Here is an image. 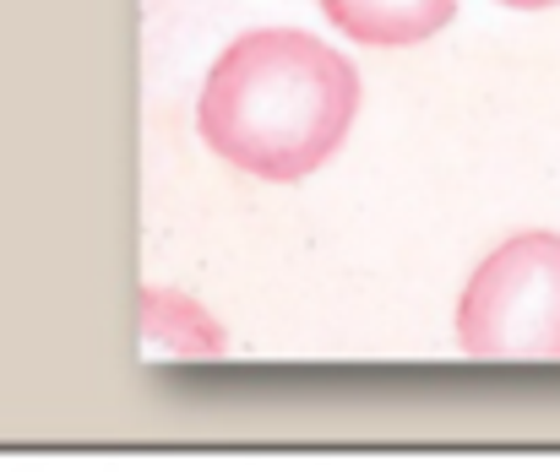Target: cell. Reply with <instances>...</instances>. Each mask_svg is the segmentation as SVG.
<instances>
[{
    "label": "cell",
    "instance_id": "1",
    "mask_svg": "<svg viewBox=\"0 0 560 472\" xmlns=\"http://www.w3.org/2000/svg\"><path fill=\"white\" fill-rule=\"evenodd\" d=\"M354 115H360L354 66L332 44L300 27L240 33L212 60L196 98L201 142L229 168L272 185L316 174L343 148Z\"/></svg>",
    "mask_w": 560,
    "mask_h": 472
},
{
    "label": "cell",
    "instance_id": "2",
    "mask_svg": "<svg viewBox=\"0 0 560 472\" xmlns=\"http://www.w3.org/2000/svg\"><path fill=\"white\" fill-rule=\"evenodd\" d=\"M457 347L485 364L560 358V234H512L457 299Z\"/></svg>",
    "mask_w": 560,
    "mask_h": 472
},
{
    "label": "cell",
    "instance_id": "3",
    "mask_svg": "<svg viewBox=\"0 0 560 472\" xmlns=\"http://www.w3.org/2000/svg\"><path fill=\"white\" fill-rule=\"evenodd\" d=\"M327 22L360 44H375V49H397V44H424L435 38L457 0H322Z\"/></svg>",
    "mask_w": 560,
    "mask_h": 472
},
{
    "label": "cell",
    "instance_id": "4",
    "mask_svg": "<svg viewBox=\"0 0 560 472\" xmlns=\"http://www.w3.org/2000/svg\"><path fill=\"white\" fill-rule=\"evenodd\" d=\"M164 315H186V299H170V294H159V288H153V294L142 299V331H148L153 342L164 337ZM190 326H212V320H207V315H201V310H196V305H190V315H186V331H190ZM175 331H180V326H175ZM164 347H170V353H201V347H196L190 337H186V342H180V337H170Z\"/></svg>",
    "mask_w": 560,
    "mask_h": 472
},
{
    "label": "cell",
    "instance_id": "5",
    "mask_svg": "<svg viewBox=\"0 0 560 472\" xmlns=\"http://www.w3.org/2000/svg\"><path fill=\"white\" fill-rule=\"evenodd\" d=\"M501 5H512V11H545V5H560V0H501Z\"/></svg>",
    "mask_w": 560,
    "mask_h": 472
}]
</instances>
